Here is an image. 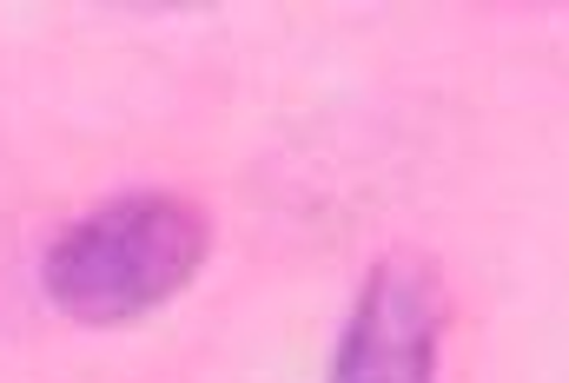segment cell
I'll return each mask as SVG.
<instances>
[{
    "label": "cell",
    "mask_w": 569,
    "mask_h": 383,
    "mask_svg": "<svg viewBox=\"0 0 569 383\" xmlns=\"http://www.w3.org/2000/svg\"><path fill=\"white\" fill-rule=\"evenodd\" d=\"M212 252V219L166 185L113 192L73 225H60L40 252V298L73 324H133L172 304Z\"/></svg>",
    "instance_id": "obj_1"
},
{
    "label": "cell",
    "mask_w": 569,
    "mask_h": 383,
    "mask_svg": "<svg viewBox=\"0 0 569 383\" xmlns=\"http://www.w3.org/2000/svg\"><path fill=\"white\" fill-rule=\"evenodd\" d=\"M437 364H443L437 278L405 258H378L351 298L325 383H437Z\"/></svg>",
    "instance_id": "obj_2"
}]
</instances>
